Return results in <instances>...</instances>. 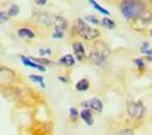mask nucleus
Wrapping results in <instances>:
<instances>
[{
	"label": "nucleus",
	"mask_w": 152,
	"mask_h": 135,
	"mask_svg": "<svg viewBox=\"0 0 152 135\" xmlns=\"http://www.w3.org/2000/svg\"><path fill=\"white\" fill-rule=\"evenodd\" d=\"M145 11L142 0H123L120 3V13L126 20L140 18Z\"/></svg>",
	"instance_id": "obj_1"
},
{
	"label": "nucleus",
	"mask_w": 152,
	"mask_h": 135,
	"mask_svg": "<svg viewBox=\"0 0 152 135\" xmlns=\"http://www.w3.org/2000/svg\"><path fill=\"white\" fill-rule=\"evenodd\" d=\"M107 57H109V49H107V46L103 42H96L94 45L92 50L89 52L88 60L95 65H102L107 60Z\"/></svg>",
	"instance_id": "obj_2"
},
{
	"label": "nucleus",
	"mask_w": 152,
	"mask_h": 135,
	"mask_svg": "<svg viewBox=\"0 0 152 135\" xmlns=\"http://www.w3.org/2000/svg\"><path fill=\"white\" fill-rule=\"evenodd\" d=\"M74 29H75V32L78 33L83 39H85V41H94V39H98L99 35H101V32H99L96 28H91V27L84 21V18H77L75 20V22H74Z\"/></svg>",
	"instance_id": "obj_3"
},
{
	"label": "nucleus",
	"mask_w": 152,
	"mask_h": 135,
	"mask_svg": "<svg viewBox=\"0 0 152 135\" xmlns=\"http://www.w3.org/2000/svg\"><path fill=\"white\" fill-rule=\"evenodd\" d=\"M127 112L135 120H141L145 114H147V109L141 102H130L127 105Z\"/></svg>",
	"instance_id": "obj_4"
},
{
	"label": "nucleus",
	"mask_w": 152,
	"mask_h": 135,
	"mask_svg": "<svg viewBox=\"0 0 152 135\" xmlns=\"http://www.w3.org/2000/svg\"><path fill=\"white\" fill-rule=\"evenodd\" d=\"M15 79V73L9 67L0 65V86H10Z\"/></svg>",
	"instance_id": "obj_5"
},
{
	"label": "nucleus",
	"mask_w": 152,
	"mask_h": 135,
	"mask_svg": "<svg viewBox=\"0 0 152 135\" xmlns=\"http://www.w3.org/2000/svg\"><path fill=\"white\" fill-rule=\"evenodd\" d=\"M83 107L84 109H89L91 112H95V113H102V110H103V105H102L101 99L98 98H92L89 100L83 102Z\"/></svg>",
	"instance_id": "obj_6"
},
{
	"label": "nucleus",
	"mask_w": 152,
	"mask_h": 135,
	"mask_svg": "<svg viewBox=\"0 0 152 135\" xmlns=\"http://www.w3.org/2000/svg\"><path fill=\"white\" fill-rule=\"evenodd\" d=\"M20 60L25 67H29V68H35V70H39L41 73H45L46 71V67H43L42 64H38L37 61H34L31 59V56H20Z\"/></svg>",
	"instance_id": "obj_7"
},
{
	"label": "nucleus",
	"mask_w": 152,
	"mask_h": 135,
	"mask_svg": "<svg viewBox=\"0 0 152 135\" xmlns=\"http://www.w3.org/2000/svg\"><path fill=\"white\" fill-rule=\"evenodd\" d=\"M73 52H74V59H75V60L84 61L85 59H87L84 43H81V42H74L73 43Z\"/></svg>",
	"instance_id": "obj_8"
},
{
	"label": "nucleus",
	"mask_w": 152,
	"mask_h": 135,
	"mask_svg": "<svg viewBox=\"0 0 152 135\" xmlns=\"http://www.w3.org/2000/svg\"><path fill=\"white\" fill-rule=\"evenodd\" d=\"M80 117L84 120V123L87 124V126H92L94 124V117H92V112L89 110V109H83L81 112H80Z\"/></svg>",
	"instance_id": "obj_9"
},
{
	"label": "nucleus",
	"mask_w": 152,
	"mask_h": 135,
	"mask_svg": "<svg viewBox=\"0 0 152 135\" xmlns=\"http://www.w3.org/2000/svg\"><path fill=\"white\" fill-rule=\"evenodd\" d=\"M75 59H74L73 54H64V56H61L59 59V64L61 65H66V67H73L75 64Z\"/></svg>",
	"instance_id": "obj_10"
},
{
	"label": "nucleus",
	"mask_w": 152,
	"mask_h": 135,
	"mask_svg": "<svg viewBox=\"0 0 152 135\" xmlns=\"http://www.w3.org/2000/svg\"><path fill=\"white\" fill-rule=\"evenodd\" d=\"M17 33H18L20 38H24V39H34V38L37 36L32 29H31V28H27V27H24V28H20Z\"/></svg>",
	"instance_id": "obj_11"
},
{
	"label": "nucleus",
	"mask_w": 152,
	"mask_h": 135,
	"mask_svg": "<svg viewBox=\"0 0 152 135\" xmlns=\"http://www.w3.org/2000/svg\"><path fill=\"white\" fill-rule=\"evenodd\" d=\"M88 88H89V81H88L87 78H81L75 84V89L78 91V92H85V91H88Z\"/></svg>",
	"instance_id": "obj_12"
},
{
	"label": "nucleus",
	"mask_w": 152,
	"mask_h": 135,
	"mask_svg": "<svg viewBox=\"0 0 152 135\" xmlns=\"http://www.w3.org/2000/svg\"><path fill=\"white\" fill-rule=\"evenodd\" d=\"M88 1H89V4L92 6V7H94L95 10H96L98 13H101V14L106 15V17H109V15H110V11H109V10H106V9H103V7H102L101 4H98L95 0H88Z\"/></svg>",
	"instance_id": "obj_13"
},
{
	"label": "nucleus",
	"mask_w": 152,
	"mask_h": 135,
	"mask_svg": "<svg viewBox=\"0 0 152 135\" xmlns=\"http://www.w3.org/2000/svg\"><path fill=\"white\" fill-rule=\"evenodd\" d=\"M55 27H56V29L64 31V29L69 27V24H67V21H66L63 17H55Z\"/></svg>",
	"instance_id": "obj_14"
},
{
	"label": "nucleus",
	"mask_w": 152,
	"mask_h": 135,
	"mask_svg": "<svg viewBox=\"0 0 152 135\" xmlns=\"http://www.w3.org/2000/svg\"><path fill=\"white\" fill-rule=\"evenodd\" d=\"M101 25L102 27H105L107 29H115L116 28V22L113 20H110L109 17H106V18H102L101 20Z\"/></svg>",
	"instance_id": "obj_15"
},
{
	"label": "nucleus",
	"mask_w": 152,
	"mask_h": 135,
	"mask_svg": "<svg viewBox=\"0 0 152 135\" xmlns=\"http://www.w3.org/2000/svg\"><path fill=\"white\" fill-rule=\"evenodd\" d=\"M28 78L31 79L32 82H37V84L41 85V88H45L46 85H45V81H43V77L42 75H37V74H31Z\"/></svg>",
	"instance_id": "obj_16"
},
{
	"label": "nucleus",
	"mask_w": 152,
	"mask_h": 135,
	"mask_svg": "<svg viewBox=\"0 0 152 135\" xmlns=\"http://www.w3.org/2000/svg\"><path fill=\"white\" fill-rule=\"evenodd\" d=\"M6 13H7V15H9V17H17V15H18V13H20L18 4H11Z\"/></svg>",
	"instance_id": "obj_17"
},
{
	"label": "nucleus",
	"mask_w": 152,
	"mask_h": 135,
	"mask_svg": "<svg viewBox=\"0 0 152 135\" xmlns=\"http://www.w3.org/2000/svg\"><path fill=\"white\" fill-rule=\"evenodd\" d=\"M34 61H37L38 64H42L43 67H46V65L52 64V61L49 60V59H42V57H31Z\"/></svg>",
	"instance_id": "obj_18"
},
{
	"label": "nucleus",
	"mask_w": 152,
	"mask_h": 135,
	"mask_svg": "<svg viewBox=\"0 0 152 135\" xmlns=\"http://www.w3.org/2000/svg\"><path fill=\"white\" fill-rule=\"evenodd\" d=\"M78 117H80L78 110H77L75 107H71V109H70V120H71V121H77V120H78Z\"/></svg>",
	"instance_id": "obj_19"
},
{
	"label": "nucleus",
	"mask_w": 152,
	"mask_h": 135,
	"mask_svg": "<svg viewBox=\"0 0 152 135\" xmlns=\"http://www.w3.org/2000/svg\"><path fill=\"white\" fill-rule=\"evenodd\" d=\"M84 21L85 22H91V24H95V25H98V24H101V20H98L95 15H87L85 18H84Z\"/></svg>",
	"instance_id": "obj_20"
},
{
	"label": "nucleus",
	"mask_w": 152,
	"mask_h": 135,
	"mask_svg": "<svg viewBox=\"0 0 152 135\" xmlns=\"http://www.w3.org/2000/svg\"><path fill=\"white\" fill-rule=\"evenodd\" d=\"M133 61H134V64L138 67L140 71H144V70H145V63H144V60L141 59V57H140V59H134Z\"/></svg>",
	"instance_id": "obj_21"
},
{
	"label": "nucleus",
	"mask_w": 152,
	"mask_h": 135,
	"mask_svg": "<svg viewBox=\"0 0 152 135\" xmlns=\"http://www.w3.org/2000/svg\"><path fill=\"white\" fill-rule=\"evenodd\" d=\"M53 39H63L64 38V31H60V29H55V32L52 35Z\"/></svg>",
	"instance_id": "obj_22"
},
{
	"label": "nucleus",
	"mask_w": 152,
	"mask_h": 135,
	"mask_svg": "<svg viewBox=\"0 0 152 135\" xmlns=\"http://www.w3.org/2000/svg\"><path fill=\"white\" fill-rule=\"evenodd\" d=\"M9 18H10V17L7 15V13H6V11H1V10H0V24H4Z\"/></svg>",
	"instance_id": "obj_23"
},
{
	"label": "nucleus",
	"mask_w": 152,
	"mask_h": 135,
	"mask_svg": "<svg viewBox=\"0 0 152 135\" xmlns=\"http://www.w3.org/2000/svg\"><path fill=\"white\" fill-rule=\"evenodd\" d=\"M115 135H133V130H120Z\"/></svg>",
	"instance_id": "obj_24"
},
{
	"label": "nucleus",
	"mask_w": 152,
	"mask_h": 135,
	"mask_svg": "<svg viewBox=\"0 0 152 135\" xmlns=\"http://www.w3.org/2000/svg\"><path fill=\"white\" fill-rule=\"evenodd\" d=\"M39 54H41V56H50L52 50L50 49H39Z\"/></svg>",
	"instance_id": "obj_25"
},
{
	"label": "nucleus",
	"mask_w": 152,
	"mask_h": 135,
	"mask_svg": "<svg viewBox=\"0 0 152 135\" xmlns=\"http://www.w3.org/2000/svg\"><path fill=\"white\" fill-rule=\"evenodd\" d=\"M148 49H149V43H148V42H142V45H141V53H145Z\"/></svg>",
	"instance_id": "obj_26"
},
{
	"label": "nucleus",
	"mask_w": 152,
	"mask_h": 135,
	"mask_svg": "<svg viewBox=\"0 0 152 135\" xmlns=\"http://www.w3.org/2000/svg\"><path fill=\"white\" fill-rule=\"evenodd\" d=\"M57 79H59V81H61V82H64V84H67V82H69V79L66 78V77H61V75H59V77H57Z\"/></svg>",
	"instance_id": "obj_27"
},
{
	"label": "nucleus",
	"mask_w": 152,
	"mask_h": 135,
	"mask_svg": "<svg viewBox=\"0 0 152 135\" xmlns=\"http://www.w3.org/2000/svg\"><path fill=\"white\" fill-rule=\"evenodd\" d=\"M46 1L48 0H37V4L38 6H45L46 4Z\"/></svg>",
	"instance_id": "obj_28"
},
{
	"label": "nucleus",
	"mask_w": 152,
	"mask_h": 135,
	"mask_svg": "<svg viewBox=\"0 0 152 135\" xmlns=\"http://www.w3.org/2000/svg\"><path fill=\"white\" fill-rule=\"evenodd\" d=\"M144 54H147L148 57H152V49H148V50L145 52V53H144Z\"/></svg>",
	"instance_id": "obj_29"
},
{
	"label": "nucleus",
	"mask_w": 152,
	"mask_h": 135,
	"mask_svg": "<svg viewBox=\"0 0 152 135\" xmlns=\"http://www.w3.org/2000/svg\"><path fill=\"white\" fill-rule=\"evenodd\" d=\"M151 36H152V29H151Z\"/></svg>",
	"instance_id": "obj_30"
}]
</instances>
